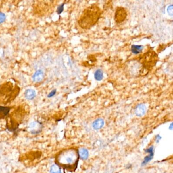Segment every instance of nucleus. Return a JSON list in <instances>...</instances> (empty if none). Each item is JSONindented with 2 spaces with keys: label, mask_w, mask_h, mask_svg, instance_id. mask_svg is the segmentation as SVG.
I'll return each mask as SVG.
<instances>
[{
  "label": "nucleus",
  "mask_w": 173,
  "mask_h": 173,
  "mask_svg": "<svg viewBox=\"0 0 173 173\" xmlns=\"http://www.w3.org/2000/svg\"><path fill=\"white\" fill-rule=\"evenodd\" d=\"M78 157V155L75 150H66L57 155L56 159L57 165L72 171L77 167Z\"/></svg>",
  "instance_id": "f257e3e1"
},
{
  "label": "nucleus",
  "mask_w": 173,
  "mask_h": 173,
  "mask_svg": "<svg viewBox=\"0 0 173 173\" xmlns=\"http://www.w3.org/2000/svg\"><path fill=\"white\" fill-rule=\"evenodd\" d=\"M100 14L99 8L95 5L89 7L83 12L79 20V24L83 28L89 29L97 22Z\"/></svg>",
  "instance_id": "f03ea898"
},
{
  "label": "nucleus",
  "mask_w": 173,
  "mask_h": 173,
  "mask_svg": "<svg viewBox=\"0 0 173 173\" xmlns=\"http://www.w3.org/2000/svg\"><path fill=\"white\" fill-rule=\"evenodd\" d=\"M126 12L123 8H119L117 9L115 14L116 21L117 22H121L126 19Z\"/></svg>",
  "instance_id": "7ed1b4c3"
},
{
  "label": "nucleus",
  "mask_w": 173,
  "mask_h": 173,
  "mask_svg": "<svg viewBox=\"0 0 173 173\" xmlns=\"http://www.w3.org/2000/svg\"><path fill=\"white\" fill-rule=\"evenodd\" d=\"M42 130V125L39 122H33L29 126V130L34 134L40 133Z\"/></svg>",
  "instance_id": "20e7f679"
},
{
  "label": "nucleus",
  "mask_w": 173,
  "mask_h": 173,
  "mask_svg": "<svg viewBox=\"0 0 173 173\" xmlns=\"http://www.w3.org/2000/svg\"><path fill=\"white\" fill-rule=\"evenodd\" d=\"M44 77V74L42 70H38L34 74L32 77L33 80L35 82H39L43 80Z\"/></svg>",
  "instance_id": "39448f33"
},
{
  "label": "nucleus",
  "mask_w": 173,
  "mask_h": 173,
  "mask_svg": "<svg viewBox=\"0 0 173 173\" xmlns=\"http://www.w3.org/2000/svg\"><path fill=\"white\" fill-rule=\"evenodd\" d=\"M135 113L137 116H143L146 113V107L143 104L138 105L135 109Z\"/></svg>",
  "instance_id": "423d86ee"
},
{
  "label": "nucleus",
  "mask_w": 173,
  "mask_h": 173,
  "mask_svg": "<svg viewBox=\"0 0 173 173\" xmlns=\"http://www.w3.org/2000/svg\"><path fill=\"white\" fill-rule=\"evenodd\" d=\"M36 91L33 89H27L24 93V97L28 100H33L36 97Z\"/></svg>",
  "instance_id": "0eeeda50"
},
{
  "label": "nucleus",
  "mask_w": 173,
  "mask_h": 173,
  "mask_svg": "<svg viewBox=\"0 0 173 173\" xmlns=\"http://www.w3.org/2000/svg\"><path fill=\"white\" fill-rule=\"evenodd\" d=\"M143 46L142 45H133L131 47V51L134 54L137 55L142 52Z\"/></svg>",
  "instance_id": "6e6552de"
},
{
  "label": "nucleus",
  "mask_w": 173,
  "mask_h": 173,
  "mask_svg": "<svg viewBox=\"0 0 173 173\" xmlns=\"http://www.w3.org/2000/svg\"><path fill=\"white\" fill-rule=\"evenodd\" d=\"M104 124V121L102 119H97L93 123V128L95 130H99L102 128Z\"/></svg>",
  "instance_id": "1a4fd4ad"
},
{
  "label": "nucleus",
  "mask_w": 173,
  "mask_h": 173,
  "mask_svg": "<svg viewBox=\"0 0 173 173\" xmlns=\"http://www.w3.org/2000/svg\"><path fill=\"white\" fill-rule=\"evenodd\" d=\"M79 156L82 159H86L88 157V151L85 148H81L78 152Z\"/></svg>",
  "instance_id": "9d476101"
},
{
  "label": "nucleus",
  "mask_w": 173,
  "mask_h": 173,
  "mask_svg": "<svg viewBox=\"0 0 173 173\" xmlns=\"http://www.w3.org/2000/svg\"><path fill=\"white\" fill-rule=\"evenodd\" d=\"M94 77L96 80L101 81L103 78V72L101 69H98L95 72Z\"/></svg>",
  "instance_id": "9b49d317"
},
{
  "label": "nucleus",
  "mask_w": 173,
  "mask_h": 173,
  "mask_svg": "<svg viewBox=\"0 0 173 173\" xmlns=\"http://www.w3.org/2000/svg\"><path fill=\"white\" fill-rule=\"evenodd\" d=\"M50 173H62L59 166L57 164H53L50 168Z\"/></svg>",
  "instance_id": "f8f14e48"
},
{
  "label": "nucleus",
  "mask_w": 173,
  "mask_h": 173,
  "mask_svg": "<svg viewBox=\"0 0 173 173\" xmlns=\"http://www.w3.org/2000/svg\"><path fill=\"white\" fill-rule=\"evenodd\" d=\"M9 108L8 107L0 106V115L1 116H5L9 113Z\"/></svg>",
  "instance_id": "ddd939ff"
},
{
  "label": "nucleus",
  "mask_w": 173,
  "mask_h": 173,
  "mask_svg": "<svg viewBox=\"0 0 173 173\" xmlns=\"http://www.w3.org/2000/svg\"><path fill=\"white\" fill-rule=\"evenodd\" d=\"M64 3H63V4H62L61 5H59V6H58V7H57V12L58 14H61L62 12H63L64 9Z\"/></svg>",
  "instance_id": "4468645a"
},
{
  "label": "nucleus",
  "mask_w": 173,
  "mask_h": 173,
  "mask_svg": "<svg viewBox=\"0 0 173 173\" xmlns=\"http://www.w3.org/2000/svg\"><path fill=\"white\" fill-rule=\"evenodd\" d=\"M167 12L169 15L172 16L173 15V5H170L167 8Z\"/></svg>",
  "instance_id": "2eb2a0df"
},
{
  "label": "nucleus",
  "mask_w": 173,
  "mask_h": 173,
  "mask_svg": "<svg viewBox=\"0 0 173 173\" xmlns=\"http://www.w3.org/2000/svg\"><path fill=\"white\" fill-rule=\"evenodd\" d=\"M5 20L6 15L3 12H0V24H2L4 22H5Z\"/></svg>",
  "instance_id": "dca6fc26"
},
{
  "label": "nucleus",
  "mask_w": 173,
  "mask_h": 173,
  "mask_svg": "<svg viewBox=\"0 0 173 173\" xmlns=\"http://www.w3.org/2000/svg\"><path fill=\"white\" fill-rule=\"evenodd\" d=\"M57 93V90L56 89H54V90H52L51 92H50L47 95V97L48 98H50V97H52L55 95Z\"/></svg>",
  "instance_id": "f3484780"
}]
</instances>
